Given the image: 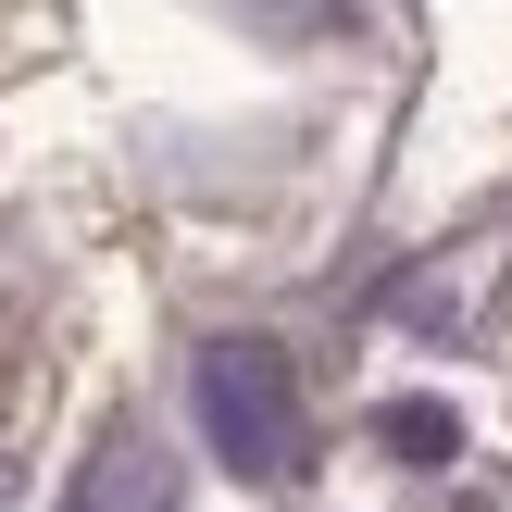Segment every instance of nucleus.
<instances>
[{
	"label": "nucleus",
	"mask_w": 512,
	"mask_h": 512,
	"mask_svg": "<svg viewBox=\"0 0 512 512\" xmlns=\"http://www.w3.org/2000/svg\"><path fill=\"white\" fill-rule=\"evenodd\" d=\"M0 512H13V463H0Z\"/></svg>",
	"instance_id": "nucleus-4"
},
{
	"label": "nucleus",
	"mask_w": 512,
	"mask_h": 512,
	"mask_svg": "<svg viewBox=\"0 0 512 512\" xmlns=\"http://www.w3.org/2000/svg\"><path fill=\"white\" fill-rule=\"evenodd\" d=\"M375 438L413 450V463H438V450H450V413H438V400H388V413H375Z\"/></svg>",
	"instance_id": "nucleus-3"
},
{
	"label": "nucleus",
	"mask_w": 512,
	"mask_h": 512,
	"mask_svg": "<svg viewBox=\"0 0 512 512\" xmlns=\"http://www.w3.org/2000/svg\"><path fill=\"white\" fill-rule=\"evenodd\" d=\"M200 425H213V450L238 475H263V488H288L300 450H313V413H300V375L275 338H213L200 350Z\"/></svg>",
	"instance_id": "nucleus-1"
},
{
	"label": "nucleus",
	"mask_w": 512,
	"mask_h": 512,
	"mask_svg": "<svg viewBox=\"0 0 512 512\" xmlns=\"http://www.w3.org/2000/svg\"><path fill=\"white\" fill-rule=\"evenodd\" d=\"M63 512H175V463H163V438H150V425H113V438L75 463Z\"/></svg>",
	"instance_id": "nucleus-2"
}]
</instances>
